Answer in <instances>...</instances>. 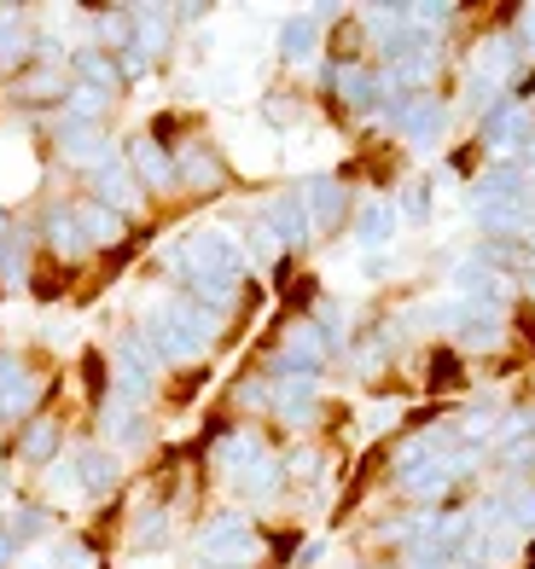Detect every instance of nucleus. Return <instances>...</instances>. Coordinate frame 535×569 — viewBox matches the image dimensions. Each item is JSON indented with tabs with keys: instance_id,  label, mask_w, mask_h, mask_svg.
<instances>
[{
	"instance_id": "obj_3",
	"label": "nucleus",
	"mask_w": 535,
	"mask_h": 569,
	"mask_svg": "<svg viewBox=\"0 0 535 569\" xmlns=\"http://www.w3.org/2000/svg\"><path fill=\"white\" fill-rule=\"evenodd\" d=\"M175 174H181L192 192H216L221 180H227L221 158H216L210 146H198V140H192V146H181V158H175Z\"/></svg>"
},
{
	"instance_id": "obj_8",
	"label": "nucleus",
	"mask_w": 535,
	"mask_h": 569,
	"mask_svg": "<svg viewBox=\"0 0 535 569\" xmlns=\"http://www.w3.org/2000/svg\"><path fill=\"white\" fill-rule=\"evenodd\" d=\"M477 569H495V563H477Z\"/></svg>"
},
{
	"instance_id": "obj_7",
	"label": "nucleus",
	"mask_w": 535,
	"mask_h": 569,
	"mask_svg": "<svg viewBox=\"0 0 535 569\" xmlns=\"http://www.w3.org/2000/svg\"><path fill=\"white\" fill-rule=\"evenodd\" d=\"M402 216L407 221H430V180H414V187L402 192Z\"/></svg>"
},
{
	"instance_id": "obj_1",
	"label": "nucleus",
	"mask_w": 535,
	"mask_h": 569,
	"mask_svg": "<svg viewBox=\"0 0 535 569\" xmlns=\"http://www.w3.org/2000/svg\"><path fill=\"white\" fill-rule=\"evenodd\" d=\"M198 552L221 558V563H245L250 552H257V529H250V517L221 511V517H210V523L198 529Z\"/></svg>"
},
{
	"instance_id": "obj_2",
	"label": "nucleus",
	"mask_w": 535,
	"mask_h": 569,
	"mask_svg": "<svg viewBox=\"0 0 535 569\" xmlns=\"http://www.w3.org/2000/svg\"><path fill=\"white\" fill-rule=\"evenodd\" d=\"M303 203H309V227H320V232L344 227V216H349V192L338 187L333 174H315V180H303Z\"/></svg>"
},
{
	"instance_id": "obj_4",
	"label": "nucleus",
	"mask_w": 535,
	"mask_h": 569,
	"mask_svg": "<svg viewBox=\"0 0 535 569\" xmlns=\"http://www.w3.org/2000/svg\"><path fill=\"white\" fill-rule=\"evenodd\" d=\"M129 158H135V174L146 180L151 192H169V187H175V151H164L151 134L129 146Z\"/></svg>"
},
{
	"instance_id": "obj_5",
	"label": "nucleus",
	"mask_w": 535,
	"mask_h": 569,
	"mask_svg": "<svg viewBox=\"0 0 535 569\" xmlns=\"http://www.w3.org/2000/svg\"><path fill=\"white\" fill-rule=\"evenodd\" d=\"M355 232H361V244H390V232H396V216H390V203L385 198H373L361 203V216H355Z\"/></svg>"
},
{
	"instance_id": "obj_6",
	"label": "nucleus",
	"mask_w": 535,
	"mask_h": 569,
	"mask_svg": "<svg viewBox=\"0 0 535 569\" xmlns=\"http://www.w3.org/2000/svg\"><path fill=\"white\" fill-rule=\"evenodd\" d=\"M315 41H320V23L315 18H291L286 30H279V53H286V59H309Z\"/></svg>"
}]
</instances>
